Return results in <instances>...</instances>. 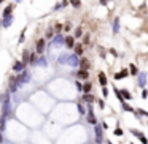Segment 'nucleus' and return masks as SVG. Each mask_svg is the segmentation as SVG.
<instances>
[{
    "mask_svg": "<svg viewBox=\"0 0 148 144\" xmlns=\"http://www.w3.org/2000/svg\"><path fill=\"white\" fill-rule=\"evenodd\" d=\"M138 112H140V114H143V116H146V117H148V112H146V111H143V109H138Z\"/></svg>",
    "mask_w": 148,
    "mask_h": 144,
    "instance_id": "obj_37",
    "label": "nucleus"
},
{
    "mask_svg": "<svg viewBox=\"0 0 148 144\" xmlns=\"http://www.w3.org/2000/svg\"><path fill=\"white\" fill-rule=\"evenodd\" d=\"M24 33H26V29H24V32L21 33V37H19V43H22V41H24Z\"/></svg>",
    "mask_w": 148,
    "mask_h": 144,
    "instance_id": "obj_35",
    "label": "nucleus"
},
{
    "mask_svg": "<svg viewBox=\"0 0 148 144\" xmlns=\"http://www.w3.org/2000/svg\"><path fill=\"white\" fill-rule=\"evenodd\" d=\"M91 90H92V84H91L89 81H84V84H83V94H91Z\"/></svg>",
    "mask_w": 148,
    "mask_h": 144,
    "instance_id": "obj_12",
    "label": "nucleus"
},
{
    "mask_svg": "<svg viewBox=\"0 0 148 144\" xmlns=\"http://www.w3.org/2000/svg\"><path fill=\"white\" fill-rule=\"evenodd\" d=\"M45 48H46V38H38L37 43H35V52L38 55H43Z\"/></svg>",
    "mask_w": 148,
    "mask_h": 144,
    "instance_id": "obj_1",
    "label": "nucleus"
},
{
    "mask_svg": "<svg viewBox=\"0 0 148 144\" xmlns=\"http://www.w3.org/2000/svg\"><path fill=\"white\" fill-rule=\"evenodd\" d=\"M121 106H123V109H124V111H128V112H134V114H136V109H134L132 106H129V104L126 103V101L121 103Z\"/></svg>",
    "mask_w": 148,
    "mask_h": 144,
    "instance_id": "obj_16",
    "label": "nucleus"
},
{
    "mask_svg": "<svg viewBox=\"0 0 148 144\" xmlns=\"http://www.w3.org/2000/svg\"><path fill=\"white\" fill-rule=\"evenodd\" d=\"M13 21H14V16H13V14H6V16H3V17H2V27H3V29L11 27Z\"/></svg>",
    "mask_w": 148,
    "mask_h": 144,
    "instance_id": "obj_3",
    "label": "nucleus"
},
{
    "mask_svg": "<svg viewBox=\"0 0 148 144\" xmlns=\"http://www.w3.org/2000/svg\"><path fill=\"white\" fill-rule=\"evenodd\" d=\"M130 133H132V135H136V136H140V132H137V130H130Z\"/></svg>",
    "mask_w": 148,
    "mask_h": 144,
    "instance_id": "obj_34",
    "label": "nucleus"
},
{
    "mask_svg": "<svg viewBox=\"0 0 148 144\" xmlns=\"http://www.w3.org/2000/svg\"><path fill=\"white\" fill-rule=\"evenodd\" d=\"M75 40H76V38L73 37V35H67V37L64 38V45L67 46L68 49H72V48H75V45H76V43H75Z\"/></svg>",
    "mask_w": 148,
    "mask_h": 144,
    "instance_id": "obj_4",
    "label": "nucleus"
},
{
    "mask_svg": "<svg viewBox=\"0 0 148 144\" xmlns=\"http://www.w3.org/2000/svg\"><path fill=\"white\" fill-rule=\"evenodd\" d=\"M73 37H75V38H83V27H81V25H78V27L75 29Z\"/></svg>",
    "mask_w": 148,
    "mask_h": 144,
    "instance_id": "obj_14",
    "label": "nucleus"
},
{
    "mask_svg": "<svg viewBox=\"0 0 148 144\" xmlns=\"http://www.w3.org/2000/svg\"><path fill=\"white\" fill-rule=\"evenodd\" d=\"M99 3H100V5H102V6H105V5H107V3H108V0H99Z\"/></svg>",
    "mask_w": 148,
    "mask_h": 144,
    "instance_id": "obj_36",
    "label": "nucleus"
},
{
    "mask_svg": "<svg viewBox=\"0 0 148 144\" xmlns=\"http://www.w3.org/2000/svg\"><path fill=\"white\" fill-rule=\"evenodd\" d=\"M54 35H56V32H54V29H51V27H50V29H48V30H46V40H51V38H53V37H54Z\"/></svg>",
    "mask_w": 148,
    "mask_h": 144,
    "instance_id": "obj_20",
    "label": "nucleus"
},
{
    "mask_svg": "<svg viewBox=\"0 0 148 144\" xmlns=\"http://www.w3.org/2000/svg\"><path fill=\"white\" fill-rule=\"evenodd\" d=\"M37 52H30V57H29V63L30 65H35L37 63Z\"/></svg>",
    "mask_w": 148,
    "mask_h": 144,
    "instance_id": "obj_17",
    "label": "nucleus"
},
{
    "mask_svg": "<svg viewBox=\"0 0 148 144\" xmlns=\"http://www.w3.org/2000/svg\"><path fill=\"white\" fill-rule=\"evenodd\" d=\"M13 8H14V3H8V5L5 6V10H3V14H2V16L11 14V13H13Z\"/></svg>",
    "mask_w": 148,
    "mask_h": 144,
    "instance_id": "obj_13",
    "label": "nucleus"
},
{
    "mask_svg": "<svg viewBox=\"0 0 148 144\" xmlns=\"http://www.w3.org/2000/svg\"><path fill=\"white\" fill-rule=\"evenodd\" d=\"M75 86H76V89L80 90V92H83V84H81L80 81H76V82H75Z\"/></svg>",
    "mask_w": 148,
    "mask_h": 144,
    "instance_id": "obj_26",
    "label": "nucleus"
},
{
    "mask_svg": "<svg viewBox=\"0 0 148 144\" xmlns=\"http://www.w3.org/2000/svg\"><path fill=\"white\" fill-rule=\"evenodd\" d=\"M102 128H104V130H107V128H108V125H107V122H102Z\"/></svg>",
    "mask_w": 148,
    "mask_h": 144,
    "instance_id": "obj_38",
    "label": "nucleus"
},
{
    "mask_svg": "<svg viewBox=\"0 0 148 144\" xmlns=\"http://www.w3.org/2000/svg\"><path fill=\"white\" fill-rule=\"evenodd\" d=\"M102 95L104 97H108V89L107 87H102Z\"/></svg>",
    "mask_w": 148,
    "mask_h": 144,
    "instance_id": "obj_31",
    "label": "nucleus"
},
{
    "mask_svg": "<svg viewBox=\"0 0 148 144\" xmlns=\"http://www.w3.org/2000/svg\"><path fill=\"white\" fill-rule=\"evenodd\" d=\"M142 97H143V98H146V97H148V90H146V89H143V90H142Z\"/></svg>",
    "mask_w": 148,
    "mask_h": 144,
    "instance_id": "obj_33",
    "label": "nucleus"
},
{
    "mask_svg": "<svg viewBox=\"0 0 148 144\" xmlns=\"http://www.w3.org/2000/svg\"><path fill=\"white\" fill-rule=\"evenodd\" d=\"M70 30H72V24L70 22L64 24V32H70Z\"/></svg>",
    "mask_w": 148,
    "mask_h": 144,
    "instance_id": "obj_25",
    "label": "nucleus"
},
{
    "mask_svg": "<svg viewBox=\"0 0 148 144\" xmlns=\"http://www.w3.org/2000/svg\"><path fill=\"white\" fill-rule=\"evenodd\" d=\"M115 135H116V136H123V130H121V128L118 127V128L115 130Z\"/></svg>",
    "mask_w": 148,
    "mask_h": 144,
    "instance_id": "obj_28",
    "label": "nucleus"
},
{
    "mask_svg": "<svg viewBox=\"0 0 148 144\" xmlns=\"http://www.w3.org/2000/svg\"><path fill=\"white\" fill-rule=\"evenodd\" d=\"M29 57H30V52H29V51H24V52H22V62H24L26 65L29 63Z\"/></svg>",
    "mask_w": 148,
    "mask_h": 144,
    "instance_id": "obj_21",
    "label": "nucleus"
},
{
    "mask_svg": "<svg viewBox=\"0 0 148 144\" xmlns=\"http://www.w3.org/2000/svg\"><path fill=\"white\" fill-rule=\"evenodd\" d=\"M129 75H130L129 70H121L120 73H116V75H115V79L116 81H121V79H124V78H128Z\"/></svg>",
    "mask_w": 148,
    "mask_h": 144,
    "instance_id": "obj_7",
    "label": "nucleus"
},
{
    "mask_svg": "<svg viewBox=\"0 0 148 144\" xmlns=\"http://www.w3.org/2000/svg\"><path fill=\"white\" fill-rule=\"evenodd\" d=\"M99 82H100L102 87L107 86V76H105V73H104V71H99Z\"/></svg>",
    "mask_w": 148,
    "mask_h": 144,
    "instance_id": "obj_11",
    "label": "nucleus"
},
{
    "mask_svg": "<svg viewBox=\"0 0 148 144\" xmlns=\"http://www.w3.org/2000/svg\"><path fill=\"white\" fill-rule=\"evenodd\" d=\"M78 111H80V114H84V108L81 103H78Z\"/></svg>",
    "mask_w": 148,
    "mask_h": 144,
    "instance_id": "obj_29",
    "label": "nucleus"
},
{
    "mask_svg": "<svg viewBox=\"0 0 148 144\" xmlns=\"http://www.w3.org/2000/svg\"><path fill=\"white\" fill-rule=\"evenodd\" d=\"M73 49H75V54L78 57H83V45H81V43H76Z\"/></svg>",
    "mask_w": 148,
    "mask_h": 144,
    "instance_id": "obj_10",
    "label": "nucleus"
},
{
    "mask_svg": "<svg viewBox=\"0 0 148 144\" xmlns=\"http://www.w3.org/2000/svg\"><path fill=\"white\" fill-rule=\"evenodd\" d=\"M68 3H70L68 0H62V2H60V8H65V6L68 5Z\"/></svg>",
    "mask_w": 148,
    "mask_h": 144,
    "instance_id": "obj_30",
    "label": "nucleus"
},
{
    "mask_svg": "<svg viewBox=\"0 0 148 144\" xmlns=\"http://www.w3.org/2000/svg\"><path fill=\"white\" fill-rule=\"evenodd\" d=\"M89 33H84L83 35V45H89Z\"/></svg>",
    "mask_w": 148,
    "mask_h": 144,
    "instance_id": "obj_24",
    "label": "nucleus"
},
{
    "mask_svg": "<svg viewBox=\"0 0 148 144\" xmlns=\"http://www.w3.org/2000/svg\"><path fill=\"white\" fill-rule=\"evenodd\" d=\"M80 68L81 70H89L91 68V63L86 57H80Z\"/></svg>",
    "mask_w": 148,
    "mask_h": 144,
    "instance_id": "obj_8",
    "label": "nucleus"
},
{
    "mask_svg": "<svg viewBox=\"0 0 148 144\" xmlns=\"http://www.w3.org/2000/svg\"><path fill=\"white\" fill-rule=\"evenodd\" d=\"M97 103H99V108H100V109H104V108H105V101H104V100L99 98V100H97Z\"/></svg>",
    "mask_w": 148,
    "mask_h": 144,
    "instance_id": "obj_27",
    "label": "nucleus"
},
{
    "mask_svg": "<svg viewBox=\"0 0 148 144\" xmlns=\"http://www.w3.org/2000/svg\"><path fill=\"white\" fill-rule=\"evenodd\" d=\"M0 29H2V21H0Z\"/></svg>",
    "mask_w": 148,
    "mask_h": 144,
    "instance_id": "obj_42",
    "label": "nucleus"
},
{
    "mask_svg": "<svg viewBox=\"0 0 148 144\" xmlns=\"http://www.w3.org/2000/svg\"><path fill=\"white\" fill-rule=\"evenodd\" d=\"M3 2H5V0H0V5H2V3H3Z\"/></svg>",
    "mask_w": 148,
    "mask_h": 144,
    "instance_id": "obj_40",
    "label": "nucleus"
},
{
    "mask_svg": "<svg viewBox=\"0 0 148 144\" xmlns=\"http://www.w3.org/2000/svg\"><path fill=\"white\" fill-rule=\"evenodd\" d=\"M121 94H123V98L124 100H132V95L129 94L128 89H121Z\"/></svg>",
    "mask_w": 148,
    "mask_h": 144,
    "instance_id": "obj_18",
    "label": "nucleus"
},
{
    "mask_svg": "<svg viewBox=\"0 0 148 144\" xmlns=\"http://www.w3.org/2000/svg\"><path fill=\"white\" fill-rule=\"evenodd\" d=\"M26 70V63L22 62V60H18V62H14V65H13V71L16 73H21Z\"/></svg>",
    "mask_w": 148,
    "mask_h": 144,
    "instance_id": "obj_6",
    "label": "nucleus"
},
{
    "mask_svg": "<svg viewBox=\"0 0 148 144\" xmlns=\"http://www.w3.org/2000/svg\"><path fill=\"white\" fill-rule=\"evenodd\" d=\"M0 143H2V135H0Z\"/></svg>",
    "mask_w": 148,
    "mask_h": 144,
    "instance_id": "obj_41",
    "label": "nucleus"
},
{
    "mask_svg": "<svg viewBox=\"0 0 148 144\" xmlns=\"http://www.w3.org/2000/svg\"><path fill=\"white\" fill-rule=\"evenodd\" d=\"M68 2H70V5H72L73 8H80V6H81V2H80V0H68Z\"/></svg>",
    "mask_w": 148,
    "mask_h": 144,
    "instance_id": "obj_23",
    "label": "nucleus"
},
{
    "mask_svg": "<svg viewBox=\"0 0 148 144\" xmlns=\"http://www.w3.org/2000/svg\"><path fill=\"white\" fill-rule=\"evenodd\" d=\"M94 133H96V143L102 144V141H104V128H102V127H99V125L96 124V127H94Z\"/></svg>",
    "mask_w": 148,
    "mask_h": 144,
    "instance_id": "obj_2",
    "label": "nucleus"
},
{
    "mask_svg": "<svg viewBox=\"0 0 148 144\" xmlns=\"http://www.w3.org/2000/svg\"><path fill=\"white\" fill-rule=\"evenodd\" d=\"M62 30H64V25H62V24H59V22L54 24V32H56V33H60Z\"/></svg>",
    "mask_w": 148,
    "mask_h": 144,
    "instance_id": "obj_22",
    "label": "nucleus"
},
{
    "mask_svg": "<svg viewBox=\"0 0 148 144\" xmlns=\"http://www.w3.org/2000/svg\"><path fill=\"white\" fill-rule=\"evenodd\" d=\"M120 32V17H115L113 21V33H118Z\"/></svg>",
    "mask_w": 148,
    "mask_h": 144,
    "instance_id": "obj_15",
    "label": "nucleus"
},
{
    "mask_svg": "<svg viewBox=\"0 0 148 144\" xmlns=\"http://www.w3.org/2000/svg\"><path fill=\"white\" fill-rule=\"evenodd\" d=\"M14 2H16V3H21V2H22V0H14Z\"/></svg>",
    "mask_w": 148,
    "mask_h": 144,
    "instance_id": "obj_39",
    "label": "nucleus"
},
{
    "mask_svg": "<svg viewBox=\"0 0 148 144\" xmlns=\"http://www.w3.org/2000/svg\"><path fill=\"white\" fill-rule=\"evenodd\" d=\"M138 138H140V141H142V144H148V141H146V138H145V136H143V135H140V136H138Z\"/></svg>",
    "mask_w": 148,
    "mask_h": 144,
    "instance_id": "obj_32",
    "label": "nucleus"
},
{
    "mask_svg": "<svg viewBox=\"0 0 148 144\" xmlns=\"http://www.w3.org/2000/svg\"><path fill=\"white\" fill-rule=\"evenodd\" d=\"M83 101L88 103V104H92L96 101V97H94L92 94H83Z\"/></svg>",
    "mask_w": 148,
    "mask_h": 144,
    "instance_id": "obj_9",
    "label": "nucleus"
},
{
    "mask_svg": "<svg viewBox=\"0 0 148 144\" xmlns=\"http://www.w3.org/2000/svg\"><path fill=\"white\" fill-rule=\"evenodd\" d=\"M129 73H130L132 76H137V75H138V70H137L136 65H132V63L129 65Z\"/></svg>",
    "mask_w": 148,
    "mask_h": 144,
    "instance_id": "obj_19",
    "label": "nucleus"
},
{
    "mask_svg": "<svg viewBox=\"0 0 148 144\" xmlns=\"http://www.w3.org/2000/svg\"><path fill=\"white\" fill-rule=\"evenodd\" d=\"M76 78H78V79H80V81H88L89 79V70H78V71H76Z\"/></svg>",
    "mask_w": 148,
    "mask_h": 144,
    "instance_id": "obj_5",
    "label": "nucleus"
}]
</instances>
